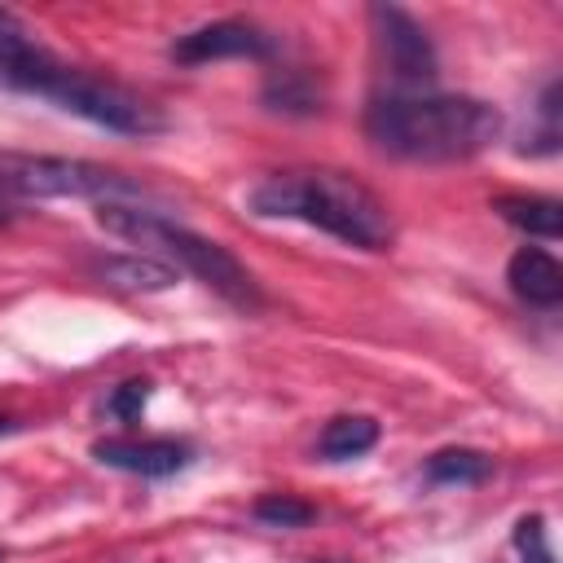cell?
<instances>
[{
  "instance_id": "ac0fdd59",
  "label": "cell",
  "mask_w": 563,
  "mask_h": 563,
  "mask_svg": "<svg viewBox=\"0 0 563 563\" xmlns=\"http://www.w3.org/2000/svg\"><path fill=\"white\" fill-rule=\"evenodd\" d=\"M4 224H13V202L0 194V229H4Z\"/></svg>"
},
{
  "instance_id": "e0dca14e",
  "label": "cell",
  "mask_w": 563,
  "mask_h": 563,
  "mask_svg": "<svg viewBox=\"0 0 563 563\" xmlns=\"http://www.w3.org/2000/svg\"><path fill=\"white\" fill-rule=\"evenodd\" d=\"M515 550L523 563H554V550L545 541V519L541 515H523L515 523Z\"/></svg>"
},
{
  "instance_id": "30bf717a",
  "label": "cell",
  "mask_w": 563,
  "mask_h": 563,
  "mask_svg": "<svg viewBox=\"0 0 563 563\" xmlns=\"http://www.w3.org/2000/svg\"><path fill=\"white\" fill-rule=\"evenodd\" d=\"M88 268L114 290H167L180 277V268L154 255H97L88 260Z\"/></svg>"
},
{
  "instance_id": "5b68a950",
  "label": "cell",
  "mask_w": 563,
  "mask_h": 563,
  "mask_svg": "<svg viewBox=\"0 0 563 563\" xmlns=\"http://www.w3.org/2000/svg\"><path fill=\"white\" fill-rule=\"evenodd\" d=\"M0 194L18 198H97V202H123L145 194L132 176L84 163V158H57V154H4L0 150Z\"/></svg>"
},
{
  "instance_id": "4fadbf2b",
  "label": "cell",
  "mask_w": 563,
  "mask_h": 563,
  "mask_svg": "<svg viewBox=\"0 0 563 563\" xmlns=\"http://www.w3.org/2000/svg\"><path fill=\"white\" fill-rule=\"evenodd\" d=\"M497 216L515 229H523L528 238H559L563 233V207L554 198H537V194H506L493 202Z\"/></svg>"
},
{
  "instance_id": "2e32d148",
  "label": "cell",
  "mask_w": 563,
  "mask_h": 563,
  "mask_svg": "<svg viewBox=\"0 0 563 563\" xmlns=\"http://www.w3.org/2000/svg\"><path fill=\"white\" fill-rule=\"evenodd\" d=\"M150 378H128V383H119L110 396H106V413L110 418H119V422H136L141 413H145V405H150Z\"/></svg>"
},
{
  "instance_id": "9c48e42d",
  "label": "cell",
  "mask_w": 563,
  "mask_h": 563,
  "mask_svg": "<svg viewBox=\"0 0 563 563\" xmlns=\"http://www.w3.org/2000/svg\"><path fill=\"white\" fill-rule=\"evenodd\" d=\"M506 282L532 308H559L563 303V268L541 246H519L506 264Z\"/></svg>"
},
{
  "instance_id": "3957f363",
  "label": "cell",
  "mask_w": 563,
  "mask_h": 563,
  "mask_svg": "<svg viewBox=\"0 0 563 563\" xmlns=\"http://www.w3.org/2000/svg\"><path fill=\"white\" fill-rule=\"evenodd\" d=\"M251 216L260 220H299L312 224L356 251H387L396 238L391 211L374 189L343 172L325 167H295V172H273L246 194Z\"/></svg>"
},
{
  "instance_id": "277c9868",
  "label": "cell",
  "mask_w": 563,
  "mask_h": 563,
  "mask_svg": "<svg viewBox=\"0 0 563 563\" xmlns=\"http://www.w3.org/2000/svg\"><path fill=\"white\" fill-rule=\"evenodd\" d=\"M97 220L106 233L123 238V242H136V246H154L172 260V268L180 264L185 273H194L198 282H207L220 299H229L233 308H260L264 295H260V282L251 277V268L229 255L220 242L185 229V224H172L167 216L150 211V207H132V202H101L97 207Z\"/></svg>"
},
{
  "instance_id": "8fae6325",
  "label": "cell",
  "mask_w": 563,
  "mask_h": 563,
  "mask_svg": "<svg viewBox=\"0 0 563 563\" xmlns=\"http://www.w3.org/2000/svg\"><path fill=\"white\" fill-rule=\"evenodd\" d=\"M378 444V422L369 413H339L317 435V457L325 462H352Z\"/></svg>"
},
{
  "instance_id": "d6986e66",
  "label": "cell",
  "mask_w": 563,
  "mask_h": 563,
  "mask_svg": "<svg viewBox=\"0 0 563 563\" xmlns=\"http://www.w3.org/2000/svg\"><path fill=\"white\" fill-rule=\"evenodd\" d=\"M18 431V418H9V413H0V435H13Z\"/></svg>"
},
{
  "instance_id": "8992f818",
  "label": "cell",
  "mask_w": 563,
  "mask_h": 563,
  "mask_svg": "<svg viewBox=\"0 0 563 563\" xmlns=\"http://www.w3.org/2000/svg\"><path fill=\"white\" fill-rule=\"evenodd\" d=\"M369 22H374V40L383 48V62L387 70L400 79V84H431L440 75V62H435V48L427 40V31L396 4H374L369 9Z\"/></svg>"
},
{
  "instance_id": "7c38bea8",
  "label": "cell",
  "mask_w": 563,
  "mask_h": 563,
  "mask_svg": "<svg viewBox=\"0 0 563 563\" xmlns=\"http://www.w3.org/2000/svg\"><path fill=\"white\" fill-rule=\"evenodd\" d=\"M260 97H264L268 110H277V114H299V119L321 114V101H325L321 84H317L308 70H277V75H268V84H264Z\"/></svg>"
},
{
  "instance_id": "ffe728a7",
  "label": "cell",
  "mask_w": 563,
  "mask_h": 563,
  "mask_svg": "<svg viewBox=\"0 0 563 563\" xmlns=\"http://www.w3.org/2000/svg\"><path fill=\"white\" fill-rule=\"evenodd\" d=\"M0 559H4V550H0Z\"/></svg>"
},
{
  "instance_id": "6da1fadb",
  "label": "cell",
  "mask_w": 563,
  "mask_h": 563,
  "mask_svg": "<svg viewBox=\"0 0 563 563\" xmlns=\"http://www.w3.org/2000/svg\"><path fill=\"white\" fill-rule=\"evenodd\" d=\"M0 88L44 97L57 110L79 114V119H88L106 132H119V136H154L167 128L163 110L150 106L145 97H136L132 88L57 62L48 48H40L31 40V31L9 9H0Z\"/></svg>"
},
{
  "instance_id": "9a60e30c",
  "label": "cell",
  "mask_w": 563,
  "mask_h": 563,
  "mask_svg": "<svg viewBox=\"0 0 563 563\" xmlns=\"http://www.w3.org/2000/svg\"><path fill=\"white\" fill-rule=\"evenodd\" d=\"M251 515H255L260 523H268V528H303V523L317 519V510H312L308 501L290 497V493H268V497H260Z\"/></svg>"
},
{
  "instance_id": "52a82bcc",
  "label": "cell",
  "mask_w": 563,
  "mask_h": 563,
  "mask_svg": "<svg viewBox=\"0 0 563 563\" xmlns=\"http://www.w3.org/2000/svg\"><path fill=\"white\" fill-rule=\"evenodd\" d=\"M224 57L268 62V57H277V40L268 31H260L255 22L224 18V22L194 26L189 35H180L172 44V62H180V66H207V62H224Z\"/></svg>"
},
{
  "instance_id": "7a4b0ae2",
  "label": "cell",
  "mask_w": 563,
  "mask_h": 563,
  "mask_svg": "<svg viewBox=\"0 0 563 563\" xmlns=\"http://www.w3.org/2000/svg\"><path fill=\"white\" fill-rule=\"evenodd\" d=\"M374 150L409 163H462L501 136V110L453 92H387L365 106Z\"/></svg>"
},
{
  "instance_id": "ba28073f",
  "label": "cell",
  "mask_w": 563,
  "mask_h": 563,
  "mask_svg": "<svg viewBox=\"0 0 563 563\" xmlns=\"http://www.w3.org/2000/svg\"><path fill=\"white\" fill-rule=\"evenodd\" d=\"M92 457L101 466L128 471V475H145V479H163L189 466L194 449L185 440H97Z\"/></svg>"
},
{
  "instance_id": "5bb4252c",
  "label": "cell",
  "mask_w": 563,
  "mask_h": 563,
  "mask_svg": "<svg viewBox=\"0 0 563 563\" xmlns=\"http://www.w3.org/2000/svg\"><path fill=\"white\" fill-rule=\"evenodd\" d=\"M427 484H444V488H471V484H484L493 475V457L479 453V449H440L427 457L422 466Z\"/></svg>"
}]
</instances>
